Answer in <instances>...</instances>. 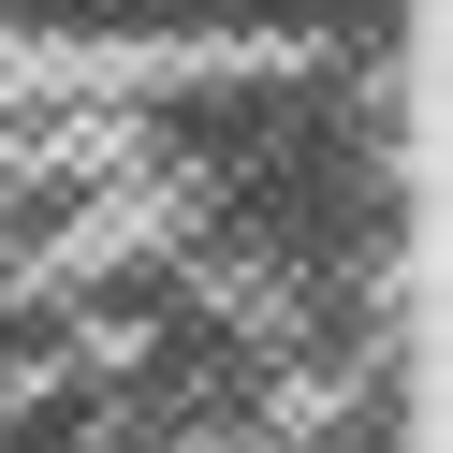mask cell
Masks as SVG:
<instances>
[{
	"instance_id": "obj_1",
	"label": "cell",
	"mask_w": 453,
	"mask_h": 453,
	"mask_svg": "<svg viewBox=\"0 0 453 453\" xmlns=\"http://www.w3.org/2000/svg\"><path fill=\"white\" fill-rule=\"evenodd\" d=\"M395 0H0L15 44H336Z\"/></svg>"
}]
</instances>
